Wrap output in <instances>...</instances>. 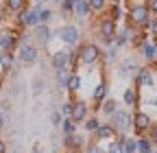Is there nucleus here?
I'll use <instances>...</instances> for the list:
<instances>
[{"label":"nucleus","mask_w":157,"mask_h":153,"mask_svg":"<svg viewBox=\"0 0 157 153\" xmlns=\"http://www.w3.org/2000/svg\"><path fill=\"white\" fill-rule=\"evenodd\" d=\"M94 138H96V142H109V140L118 138V133H116L111 123H101V127H98L96 133H94Z\"/></svg>","instance_id":"obj_15"},{"label":"nucleus","mask_w":157,"mask_h":153,"mask_svg":"<svg viewBox=\"0 0 157 153\" xmlns=\"http://www.w3.org/2000/svg\"><path fill=\"white\" fill-rule=\"evenodd\" d=\"M122 142V151L124 153H137V138L135 136H118Z\"/></svg>","instance_id":"obj_24"},{"label":"nucleus","mask_w":157,"mask_h":153,"mask_svg":"<svg viewBox=\"0 0 157 153\" xmlns=\"http://www.w3.org/2000/svg\"><path fill=\"white\" fill-rule=\"evenodd\" d=\"M33 153H42V147H39V144H35V147H33Z\"/></svg>","instance_id":"obj_44"},{"label":"nucleus","mask_w":157,"mask_h":153,"mask_svg":"<svg viewBox=\"0 0 157 153\" xmlns=\"http://www.w3.org/2000/svg\"><path fill=\"white\" fill-rule=\"evenodd\" d=\"M17 46H20V35L13 29L0 31V50L2 53H13Z\"/></svg>","instance_id":"obj_8"},{"label":"nucleus","mask_w":157,"mask_h":153,"mask_svg":"<svg viewBox=\"0 0 157 153\" xmlns=\"http://www.w3.org/2000/svg\"><path fill=\"white\" fill-rule=\"evenodd\" d=\"M83 153H105V149L101 147V142H96V140H90L83 149Z\"/></svg>","instance_id":"obj_36"},{"label":"nucleus","mask_w":157,"mask_h":153,"mask_svg":"<svg viewBox=\"0 0 157 153\" xmlns=\"http://www.w3.org/2000/svg\"><path fill=\"white\" fill-rule=\"evenodd\" d=\"M2 127H5V114L0 112V133H2Z\"/></svg>","instance_id":"obj_42"},{"label":"nucleus","mask_w":157,"mask_h":153,"mask_svg":"<svg viewBox=\"0 0 157 153\" xmlns=\"http://www.w3.org/2000/svg\"><path fill=\"white\" fill-rule=\"evenodd\" d=\"M155 151V144L151 142L148 136H140L137 138V153H153Z\"/></svg>","instance_id":"obj_25"},{"label":"nucleus","mask_w":157,"mask_h":153,"mask_svg":"<svg viewBox=\"0 0 157 153\" xmlns=\"http://www.w3.org/2000/svg\"><path fill=\"white\" fill-rule=\"evenodd\" d=\"M13 64H15V55H13V53H2V50H0V70H2V74H5V72H11Z\"/></svg>","instance_id":"obj_23"},{"label":"nucleus","mask_w":157,"mask_h":153,"mask_svg":"<svg viewBox=\"0 0 157 153\" xmlns=\"http://www.w3.org/2000/svg\"><path fill=\"white\" fill-rule=\"evenodd\" d=\"M109 5H122V0H107Z\"/></svg>","instance_id":"obj_45"},{"label":"nucleus","mask_w":157,"mask_h":153,"mask_svg":"<svg viewBox=\"0 0 157 153\" xmlns=\"http://www.w3.org/2000/svg\"><path fill=\"white\" fill-rule=\"evenodd\" d=\"M37 18H39V24H48L52 18H55V11H52V9H48V7H44L42 11L37 13Z\"/></svg>","instance_id":"obj_34"},{"label":"nucleus","mask_w":157,"mask_h":153,"mask_svg":"<svg viewBox=\"0 0 157 153\" xmlns=\"http://www.w3.org/2000/svg\"><path fill=\"white\" fill-rule=\"evenodd\" d=\"M74 13L81 18V20H85V18L92 15V9H90V2L87 0H74Z\"/></svg>","instance_id":"obj_22"},{"label":"nucleus","mask_w":157,"mask_h":153,"mask_svg":"<svg viewBox=\"0 0 157 153\" xmlns=\"http://www.w3.org/2000/svg\"><path fill=\"white\" fill-rule=\"evenodd\" d=\"M59 13L63 18H70L74 13V0H61V2H59Z\"/></svg>","instance_id":"obj_31"},{"label":"nucleus","mask_w":157,"mask_h":153,"mask_svg":"<svg viewBox=\"0 0 157 153\" xmlns=\"http://www.w3.org/2000/svg\"><path fill=\"white\" fill-rule=\"evenodd\" d=\"M137 70H140V64H137L133 57H127L124 61L118 64V76H120V79H133L137 74Z\"/></svg>","instance_id":"obj_11"},{"label":"nucleus","mask_w":157,"mask_h":153,"mask_svg":"<svg viewBox=\"0 0 157 153\" xmlns=\"http://www.w3.org/2000/svg\"><path fill=\"white\" fill-rule=\"evenodd\" d=\"M26 2L29 0H5V7L11 13H20L22 9H26Z\"/></svg>","instance_id":"obj_26"},{"label":"nucleus","mask_w":157,"mask_h":153,"mask_svg":"<svg viewBox=\"0 0 157 153\" xmlns=\"http://www.w3.org/2000/svg\"><path fill=\"white\" fill-rule=\"evenodd\" d=\"M148 35H153V37H157V15H153L151 18V22L146 24V29H144Z\"/></svg>","instance_id":"obj_39"},{"label":"nucleus","mask_w":157,"mask_h":153,"mask_svg":"<svg viewBox=\"0 0 157 153\" xmlns=\"http://www.w3.org/2000/svg\"><path fill=\"white\" fill-rule=\"evenodd\" d=\"M122 103L124 107H137L140 105V94H137V88H124L122 90Z\"/></svg>","instance_id":"obj_18"},{"label":"nucleus","mask_w":157,"mask_h":153,"mask_svg":"<svg viewBox=\"0 0 157 153\" xmlns=\"http://www.w3.org/2000/svg\"><path fill=\"white\" fill-rule=\"evenodd\" d=\"M103 59V50L96 42H85V44H78V64L83 66H96L98 61Z\"/></svg>","instance_id":"obj_3"},{"label":"nucleus","mask_w":157,"mask_h":153,"mask_svg":"<svg viewBox=\"0 0 157 153\" xmlns=\"http://www.w3.org/2000/svg\"><path fill=\"white\" fill-rule=\"evenodd\" d=\"M105 153H124V151H122V142H120V138L109 140L107 147H105Z\"/></svg>","instance_id":"obj_33"},{"label":"nucleus","mask_w":157,"mask_h":153,"mask_svg":"<svg viewBox=\"0 0 157 153\" xmlns=\"http://www.w3.org/2000/svg\"><path fill=\"white\" fill-rule=\"evenodd\" d=\"M118 109H120V107H118V101H116V99H111V96H107V99H105L101 105L96 107V112H101L103 116H107V118H111Z\"/></svg>","instance_id":"obj_19"},{"label":"nucleus","mask_w":157,"mask_h":153,"mask_svg":"<svg viewBox=\"0 0 157 153\" xmlns=\"http://www.w3.org/2000/svg\"><path fill=\"white\" fill-rule=\"evenodd\" d=\"M72 105H74V99H68L61 107H59V112H61L63 118H70V116H72Z\"/></svg>","instance_id":"obj_37"},{"label":"nucleus","mask_w":157,"mask_h":153,"mask_svg":"<svg viewBox=\"0 0 157 153\" xmlns=\"http://www.w3.org/2000/svg\"><path fill=\"white\" fill-rule=\"evenodd\" d=\"M98 127H101V120H98L96 116H87V118L83 120V129H85V133H92V136H94Z\"/></svg>","instance_id":"obj_27"},{"label":"nucleus","mask_w":157,"mask_h":153,"mask_svg":"<svg viewBox=\"0 0 157 153\" xmlns=\"http://www.w3.org/2000/svg\"><path fill=\"white\" fill-rule=\"evenodd\" d=\"M133 81L137 88H151L155 85V72L151 66H140V70H137V74L133 76Z\"/></svg>","instance_id":"obj_10"},{"label":"nucleus","mask_w":157,"mask_h":153,"mask_svg":"<svg viewBox=\"0 0 157 153\" xmlns=\"http://www.w3.org/2000/svg\"><path fill=\"white\" fill-rule=\"evenodd\" d=\"M0 85H2V70H0Z\"/></svg>","instance_id":"obj_46"},{"label":"nucleus","mask_w":157,"mask_h":153,"mask_svg":"<svg viewBox=\"0 0 157 153\" xmlns=\"http://www.w3.org/2000/svg\"><path fill=\"white\" fill-rule=\"evenodd\" d=\"M118 53H120V48H118L116 44H111V46H107V50L103 53V59H105L107 64H116V61H118Z\"/></svg>","instance_id":"obj_28"},{"label":"nucleus","mask_w":157,"mask_h":153,"mask_svg":"<svg viewBox=\"0 0 157 153\" xmlns=\"http://www.w3.org/2000/svg\"><path fill=\"white\" fill-rule=\"evenodd\" d=\"M70 74H72V70H70V68H61V70H55V81H57V88H59V90H66V88H68Z\"/></svg>","instance_id":"obj_21"},{"label":"nucleus","mask_w":157,"mask_h":153,"mask_svg":"<svg viewBox=\"0 0 157 153\" xmlns=\"http://www.w3.org/2000/svg\"><path fill=\"white\" fill-rule=\"evenodd\" d=\"M31 37L37 42V44H42V46H46L50 40H52V29L48 26V24H37V26H33V33H31Z\"/></svg>","instance_id":"obj_13"},{"label":"nucleus","mask_w":157,"mask_h":153,"mask_svg":"<svg viewBox=\"0 0 157 153\" xmlns=\"http://www.w3.org/2000/svg\"><path fill=\"white\" fill-rule=\"evenodd\" d=\"M153 153H157V147H155V151H153Z\"/></svg>","instance_id":"obj_49"},{"label":"nucleus","mask_w":157,"mask_h":153,"mask_svg":"<svg viewBox=\"0 0 157 153\" xmlns=\"http://www.w3.org/2000/svg\"><path fill=\"white\" fill-rule=\"evenodd\" d=\"M85 144H87V140H85V136L83 133H72V136H63V149L66 151H72V153H81L83 149H85Z\"/></svg>","instance_id":"obj_9"},{"label":"nucleus","mask_w":157,"mask_h":153,"mask_svg":"<svg viewBox=\"0 0 157 153\" xmlns=\"http://www.w3.org/2000/svg\"><path fill=\"white\" fill-rule=\"evenodd\" d=\"M52 2H57V5H59V2H61V0H52Z\"/></svg>","instance_id":"obj_48"},{"label":"nucleus","mask_w":157,"mask_h":153,"mask_svg":"<svg viewBox=\"0 0 157 153\" xmlns=\"http://www.w3.org/2000/svg\"><path fill=\"white\" fill-rule=\"evenodd\" d=\"M5 151H7V144H5L2 140H0V153H5Z\"/></svg>","instance_id":"obj_43"},{"label":"nucleus","mask_w":157,"mask_h":153,"mask_svg":"<svg viewBox=\"0 0 157 153\" xmlns=\"http://www.w3.org/2000/svg\"><path fill=\"white\" fill-rule=\"evenodd\" d=\"M153 118L148 116V112L144 109H137L133 112V131H135V138H140V136H146L148 129L153 127Z\"/></svg>","instance_id":"obj_7"},{"label":"nucleus","mask_w":157,"mask_h":153,"mask_svg":"<svg viewBox=\"0 0 157 153\" xmlns=\"http://www.w3.org/2000/svg\"><path fill=\"white\" fill-rule=\"evenodd\" d=\"M146 7H148L151 15H157V0H146Z\"/></svg>","instance_id":"obj_41"},{"label":"nucleus","mask_w":157,"mask_h":153,"mask_svg":"<svg viewBox=\"0 0 157 153\" xmlns=\"http://www.w3.org/2000/svg\"><path fill=\"white\" fill-rule=\"evenodd\" d=\"M15 50H17L15 59L22 64V66H35L39 61V48L33 42H20V46Z\"/></svg>","instance_id":"obj_5"},{"label":"nucleus","mask_w":157,"mask_h":153,"mask_svg":"<svg viewBox=\"0 0 157 153\" xmlns=\"http://www.w3.org/2000/svg\"><path fill=\"white\" fill-rule=\"evenodd\" d=\"M35 2H46V0H35Z\"/></svg>","instance_id":"obj_47"},{"label":"nucleus","mask_w":157,"mask_h":153,"mask_svg":"<svg viewBox=\"0 0 157 153\" xmlns=\"http://www.w3.org/2000/svg\"><path fill=\"white\" fill-rule=\"evenodd\" d=\"M107 96H109V83H107V81H101V83H98V85L92 90V101H94L96 107L101 105ZM96 107H94V109H96Z\"/></svg>","instance_id":"obj_17"},{"label":"nucleus","mask_w":157,"mask_h":153,"mask_svg":"<svg viewBox=\"0 0 157 153\" xmlns=\"http://www.w3.org/2000/svg\"><path fill=\"white\" fill-rule=\"evenodd\" d=\"M52 37L61 40L66 46H76L78 42H81V29H78L76 24H72V22H68L61 29H55L52 31Z\"/></svg>","instance_id":"obj_6"},{"label":"nucleus","mask_w":157,"mask_h":153,"mask_svg":"<svg viewBox=\"0 0 157 153\" xmlns=\"http://www.w3.org/2000/svg\"><path fill=\"white\" fill-rule=\"evenodd\" d=\"M61 133L63 136H72V133H76V129H78V125L72 120V118H63V123H61Z\"/></svg>","instance_id":"obj_29"},{"label":"nucleus","mask_w":157,"mask_h":153,"mask_svg":"<svg viewBox=\"0 0 157 153\" xmlns=\"http://www.w3.org/2000/svg\"><path fill=\"white\" fill-rule=\"evenodd\" d=\"M87 2H90L92 13H105V9L109 7V2H107V0H87Z\"/></svg>","instance_id":"obj_32"},{"label":"nucleus","mask_w":157,"mask_h":153,"mask_svg":"<svg viewBox=\"0 0 157 153\" xmlns=\"http://www.w3.org/2000/svg\"><path fill=\"white\" fill-rule=\"evenodd\" d=\"M96 31H98V40H101L105 46H111L113 40H116V33H118V22L111 20L109 13H101Z\"/></svg>","instance_id":"obj_2"},{"label":"nucleus","mask_w":157,"mask_h":153,"mask_svg":"<svg viewBox=\"0 0 157 153\" xmlns=\"http://www.w3.org/2000/svg\"><path fill=\"white\" fill-rule=\"evenodd\" d=\"M50 66H52V70L70 68V50H55L50 55Z\"/></svg>","instance_id":"obj_14"},{"label":"nucleus","mask_w":157,"mask_h":153,"mask_svg":"<svg viewBox=\"0 0 157 153\" xmlns=\"http://www.w3.org/2000/svg\"><path fill=\"white\" fill-rule=\"evenodd\" d=\"M146 136H148V138H151V142L157 147V123H155V125L148 129V133H146Z\"/></svg>","instance_id":"obj_40"},{"label":"nucleus","mask_w":157,"mask_h":153,"mask_svg":"<svg viewBox=\"0 0 157 153\" xmlns=\"http://www.w3.org/2000/svg\"><path fill=\"white\" fill-rule=\"evenodd\" d=\"M109 123L113 125L118 136H129V131L133 129V112L127 107H120L113 116L109 118Z\"/></svg>","instance_id":"obj_4"},{"label":"nucleus","mask_w":157,"mask_h":153,"mask_svg":"<svg viewBox=\"0 0 157 153\" xmlns=\"http://www.w3.org/2000/svg\"><path fill=\"white\" fill-rule=\"evenodd\" d=\"M31 90H33V94H35V96H39V94H42V92L46 90V81L42 79V76H37V79H33Z\"/></svg>","instance_id":"obj_35"},{"label":"nucleus","mask_w":157,"mask_h":153,"mask_svg":"<svg viewBox=\"0 0 157 153\" xmlns=\"http://www.w3.org/2000/svg\"><path fill=\"white\" fill-rule=\"evenodd\" d=\"M140 53H142L144 61H146L148 66H155V64H157V46H155L151 40H146V42L140 46Z\"/></svg>","instance_id":"obj_16"},{"label":"nucleus","mask_w":157,"mask_h":153,"mask_svg":"<svg viewBox=\"0 0 157 153\" xmlns=\"http://www.w3.org/2000/svg\"><path fill=\"white\" fill-rule=\"evenodd\" d=\"M124 9H122V5H109V18L111 20H116V22H120V20H124Z\"/></svg>","instance_id":"obj_30"},{"label":"nucleus","mask_w":157,"mask_h":153,"mask_svg":"<svg viewBox=\"0 0 157 153\" xmlns=\"http://www.w3.org/2000/svg\"><path fill=\"white\" fill-rule=\"evenodd\" d=\"M66 153H72V151H66Z\"/></svg>","instance_id":"obj_50"},{"label":"nucleus","mask_w":157,"mask_h":153,"mask_svg":"<svg viewBox=\"0 0 157 153\" xmlns=\"http://www.w3.org/2000/svg\"><path fill=\"white\" fill-rule=\"evenodd\" d=\"M61 123H63L61 112H59V109H55V112L50 114V125H52V127H61Z\"/></svg>","instance_id":"obj_38"},{"label":"nucleus","mask_w":157,"mask_h":153,"mask_svg":"<svg viewBox=\"0 0 157 153\" xmlns=\"http://www.w3.org/2000/svg\"><path fill=\"white\" fill-rule=\"evenodd\" d=\"M81 90H83V76L78 74V72H72L66 92H70V99H74V94H76V92H81Z\"/></svg>","instance_id":"obj_20"},{"label":"nucleus","mask_w":157,"mask_h":153,"mask_svg":"<svg viewBox=\"0 0 157 153\" xmlns=\"http://www.w3.org/2000/svg\"><path fill=\"white\" fill-rule=\"evenodd\" d=\"M87 116H90L87 101H83V99H74V105H72V116H70V118H72L76 125H81Z\"/></svg>","instance_id":"obj_12"},{"label":"nucleus","mask_w":157,"mask_h":153,"mask_svg":"<svg viewBox=\"0 0 157 153\" xmlns=\"http://www.w3.org/2000/svg\"><path fill=\"white\" fill-rule=\"evenodd\" d=\"M151 11H148V7H146V2H135V5H131L129 7V11H127V24H131V26H135V29H140V31H144L146 29V24L151 22Z\"/></svg>","instance_id":"obj_1"}]
</instances>
